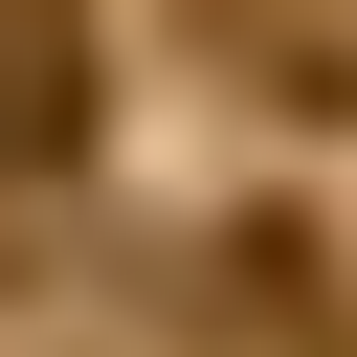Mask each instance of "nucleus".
<instances>
[{
    "label": "nucleus",
    "mask_w": 357,
    "mask_h": 357,
    "mask_svg": "<svg viewBox=\"0 0 357 357\" xmlns=\"http://www.w3.org/2000/svg\"><path fill=\"white\" fill-rule=\"evenodd\" d=\"M67 156H89V45L0 22V178H67Z\"/></svg>",
    "instance_id": "nucleus-1"
}]
</instances>
